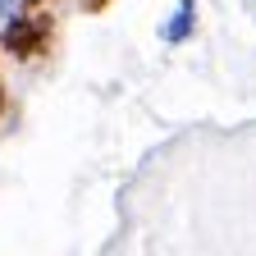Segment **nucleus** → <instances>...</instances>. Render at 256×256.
I'll list each match as a JSON object with an SVG mask.
<instances>
[{
  "label": "nucleus",
  "mask_w": 256,
  "mask_h": 256,
  "mask_svg": "<svg viewBox=\"0 0 256 256\" xmlns=\"http://www.w3.org/2000/svg\"><path fill=\"white\" fill-rule=\"evenodd\" d=\"M42 42H46V23H42V18H10V23H5V50L32 55Z\"/></svg>",
  "instance_id": "nucleus-1"
},
{
  "label": "nucleus",
  "mask_w": 256,
  "mask_h": 256,
  "mask_svg": "<svg viewBox=\"0 0 256 256\" xmlns=\"http://www.w3.org/2000/svg\"><path fill=\"white\" fill-rule=\"evenodd\" d=\"M192 28H197V0H178V10H174V18L165 23V37L170 46H183L188 37H192Z\"/></svg>",
  "instance_id": "nucleus-2"
},
{
  "label": "nucleus",
  "mask_w": 256,
  "mask_h": 256,
  "mask_svg": "<svg viewBox=\"0 0 256 256\" xmlns=\"http://www.w3.org/2000/svg\"><path fill=\"white\" fill-rule=\"evenodd\" d=\"M106 5V0H82V10H101Z\"/></svg>",
  "instance_id": "nucleus-3"
}]
</instances>
